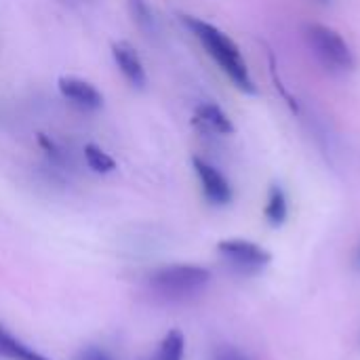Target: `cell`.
I'll return each mask as SVG.
<instances>
[{
  "instance_id": "1",
  "label": "cell",
  "mask_w": 360,
  "mask_h": 360,
  "mask_svg": "<svg viewBox=\"0 0 360 360\" xmlns=\"http://www.w3.org/2000/svg\"><path fill=\"white\" fill-rule=\"evenodd\" d=\"M181 23L194 34V38L202 44L207 55L219 65V70L232 80V84L243 91L245 95H255L257 86L255 80L247 68V61L238 49V44L217 25L194 17V15H181Z\"/></svg>"
},
{
  "instance_id": "2",
  "label": "cell",
  "mask_w": 360,
  "mask_h": 360,
  "mask_svg": "<svg viewBox=\"0 0 360 360\" xmlns=\"http://www.w3.org/2000/svg\"><path fill=\"white\" fill-rule=\"evenodd\" d=\"M211 281V272L200 266L175 264L152 272L150 287L167 300H186L200 293Z\"/></svg>"
},
{
  "instance_id": "3",
  "label": "cell",
  "mask_w": 360,
  "mask_h": 360,
  "mask_svg": "<svg viewBox=\"0 0 360 360\" xmlns=\"http://www.w3.org/2000/svg\"><path fill=\"white\" fill-rule=\"evenodd\" d=\"M306 40L319 61L329 68L331 72H352L356 65L354 53L344 36L323 23H308L306 25Z\"/></svg>"
},
{
  "instance_id": "4",
  "label": "cell",
  "mask_w": 360,
  "mask_h": 360,
  "mask_svg": "<svg viewBox=\"0 0 360 360\" xmlns=\"http://www.w3.org/2000/svg\"><path fill=\"white\" fill-rule=\"evenodd\" d=\"M217 251L224 257V262L236 274H243V276L259 274L272 262V253L270 251H266L264 247H259V245H255L251 240H243V238L221 240L217 245Z\"/></svg>"
},
{
  "instance_id": "5",
  "label": "cell",
  "mask_w": 360,
  "mask_h": 360,
  "mask_svg": "<svg viewBox=\"0 0 360 360\" xmlns=\"http://www.w3.org/2000/svg\"><path fill=\"white\" fill-rule=\"evenodd\" d=\"M192 167H194V173H196V177L200 181L205 198L213 207H226V205L232 202V198H234L232 186H230L228 177L215 165L207 162L200 156H194L192 158Z\"/></svg>"
},
{
  "instance_id": "6",
  "label": "cell",
  "mask_w": 360,
  "mask_h": 360,
  "mask_svg": "<svg viewBox=\"0 0 360 360\" xmlns=\"http://www.w3.org/2000/svg\"><path fill=\"white\" fill-rule=\"evenodd\" d=\"M57 89H59L61 97L65 101H70L72 105H76L78 110L97 112V110L103 108V95L99 93V89L95 84H91L84 78H78V76H59Z\"/></svg>"
},
{
  "instance_id": "7",
  "label": "cell",
  "mask_w": 360,
  "mask_h": 360,
  "mask_svg": "<svg viewBox=\"0 0 360 360\" xmlns=\"http://www.w3.org/2000/svg\"><path fill=\"white\" fill-rule=\"evenodd\" d=\"M112 57H114L116 68L120 70V74L127 78L129 84H133L135 89H146L148 74H146V68H143L139 53L135 51V46L131 42L116 40L112 44Z\"/></svg>"
},
{
  "instance_id": "8",
  "label": "cell",
  "mask_w": 360,
  "mask_h": 360,
  "mask_svg": "<svg viewBox=\"0 0 360 360\" xmlns=\"http://www.w3.org/2000/svg\"><path fill=\"white\" fill-rule=\"evenodd\" d=\"M192 120L202 131H209V133H215V135H234V131H236L232 118L213 101L198 103L196 110H194Z\"/></svg>"
},
{
  "instance_id": "9",
  "label": "cell",
  "mask_w": 360,
  "mask_h": 360,
  "mask_svg": "<svg viewBox=\"0 0 360 360\" xmlns=\"http://www.w3.org/2000/svg\"><path fill=\"white\" fill-rule=\"evenodd\" d=\"M264 215H266V219H268V224H270L272 228H281V226L287 221V217H289L287 194H285V190H283L278 184L270 186L268 202H266V207H264Z\"/></svg>"
},
{
  "instance_id": "10",
  "label": "cell",
  "mask_w": 360,
  "mask_h": 360,
  "mask_svg": "<svg viewBox=\"0 0 360 360\" xmlns=\"http://www.w3.org/2000/svg\"><path fill=\"white\" fill-rule=\"evenodd\" d=\"M0 356L8 360H49L40 352H36L34 348H30L23 342H19L17 338H13L2 325H0Z\"/></svg>"
},
{
  "instance_id": "11",
  "label": "cell",
  "mask_w": 360,
  "mask_h": 360,
  "mask_svg": "<svg viewBox=\"0 0 360 360\" xmlns=\"http://www.w3.org/2000/svg\"><path fill=\"white\" fill-rule=\"evenodd\" d=\"M82 152H84V162L93 173L108 175V173H112L116 169V160L103 148H99L95 143H86Z\"/></svg>"
},
{
  "instance_id": "12",
  "label": "cell",
  "mask_w": 360,
  "mask_h": 360,
  "mask_svg": "<svg viewBox=\"0 0 360 360\" xmlns=\"http://www.w3.org/2000/svg\"><path fill=\"white\" fill-rule=\"evenodd\" d=\"M129 8H131L133 21L137 23V27L141 32H146L148 36L158 32V23H156L154 11L150 8V4L146 0H129Z\"/></svg>"
},
{
  "instance_id": "13",
  "label": "cell",
  "mask_w": 360,
  "mask_h": 360,
  "mask_svg": "<svg viewBox=\"0 0 360 360\" xmlns=\"http://www.w3.org/2000/svg\"><path fill=\"white\" fill-rule=\"evenodd\" d=\"M184 350H186V340L184 333L179 329H173L165 335V340L160 342L158 354L154 360H181L184 359Z\"/></svg>"
},
{
  "instance_id": "14",
  "label": "cell",
  "mask_w": 360,
  "mask_h": 360,
  "mask_svg": "<svg viewBox=\"0 0 360 360\" xmlns=\"http://www.w3.org/2000/svg\"><path fill=\"white\" fill-rule=\"evenodd\" d=\"M38 146L42 148V152L49 156V160L51 162H55V165H59V167H63L65 165V160H68V156H65V152L59 148V143L55 141V139H51L49 135H38Z\"/></svg>"
},
{
  "instance_id": "15",
  "label": "cell",
  "mask_w": 360,
  "mask_h": 360,
  "mask_svg": "<svg viewBox=\"0 0 360 360\" xmlns=\"http://www.w3.org/2000/svg\"><path fill=\"white\" fill-rule=\"evenodd\" d=\"M78 360H110V359H108V354H105V352H101V350H97V348H86L84 352H80Z\"/></svg>"
},
{
  "instance_id": "16",
  "label": "cell",
  "mask_w": 360,
  "mask_h": 360,
  "mask_svg": "<svg viewBox=\"0 0 360 360\" xmlns=\"http://www.w3.org/2000/svg\"><path fill=\"white\" fill-rule=\"evenodd\" d=\"M356 266L360 268V247H359V251H356Z\"/></svg>"
},
{
  "instance_id": "17",
  "label": "cell",
  "mask_w": 360,
  "mask_h": 360,
  "mask_svg": "<svg viewBox=\"0 0 360 360\" xmlns=\"http://www.w3.org/2000/svg\"><path fill=\"white\" fill-rule=\"evenodd\" d=\"M316 2H321V4H327L329 0H316Z\"/></svg>"
},
{
  "instance_id": "18",
  "label": "cell",
  "mask_w": 360,
  "mask_h": 360,
  "mask_svg": "<svg viewBox=\"0 0 360 360\" xmlns=\"http://www.w3.org/2000/svg\"><path fill=\"white\" fill-rule=\"evenodd\" d=\"M65 2H76V0H65Z\"/></svg>"
}]
</instances>
